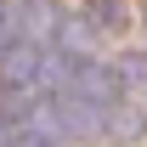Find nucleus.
<instances>
[{"mask_svg":"<svg viewBox=\"0 0 147 147\" xmlns=\"http://www.w3.org/2000/svg\"><path fill=\"white\" fill-rule=\"evenodd\" d=\"M0 147H51L40 130H17V125H6L0 130Z\"/></svg>","mask_w":147,"mask_h":147,"instance_id":"obj_1","label":"nucleus"}]
</instances>
